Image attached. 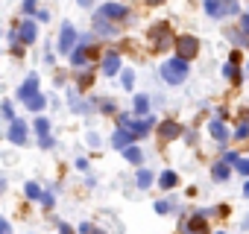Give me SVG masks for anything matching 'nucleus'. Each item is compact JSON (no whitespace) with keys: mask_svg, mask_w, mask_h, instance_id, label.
<instances>
[{"mask_svg":"<svg viewBox=\"0 0 249 234\" xmlns=\"http://www.w3.org/2000/svg\"><path fill=\"white\" fill-rule=\"evenodd\" d=\"M100 12H103V15H108L111 21H123V18L129 15V9L123 6V3H106V6H100Z\"/></svg>","mask_w":249,"mask_h":234,"instance_id":"16","label":"nucleus"},{"mask_svg":"<svg viewBox=\"0 0 249 234\" xmlns=\"http://www.w3.org/2000/svg\"><path fill=\"white\" fill-rule=\"evenodd\" d=\"M24 105H27L30 111H41V108L47 105V100H44V94H36V97H30V100H27Z\"/></svg>","mask_w":249,"mask_h":234,"instance_id":"21","label":"nucleus"},{"mask_svg":"<svg viewBox=\"0 0 249 234\" xmlns=\"http://www.w3.org/2000/svg\"><path fill=\"white\" fill-rule=\"evenodd\" d=\"M240 27H243V33H249V15H246V18L240 21Z\"/></svg>","mask_w":249,"mask_h":234,"instance_id":"40","label":"nucleus"},{"mask_svg":"<svg viewBox=\"0 0 249 234\" xmlns=\"http://www.w3.org/2000/svg\"><path fill=\"white\" fill-rule=\"evenodd\" d=\"M117 126L129 129V132H135V135L141 138V135H147V132L153 129V120H150V117H144V120H132L129 114H117Z\"/></svg>","mask_w":249,"mask_h":234,"instance_id":"4","label":"nucleus"},{"mask_svg":"<svg viewBox=\"0 0 249 234\" xmlns=\"http://www.w3.org/2000/svg\"><path fill=\"white\" fill-rule=\"evenodd\" d=\"M9 141L18 144V147L27 141V123H24V120H12V123H9Z\"/></svg>","mask_w":249,"mask_h":234,"instance_id":"15","label":"nucleus"},{"mask_svg":"<svg viewBox=\"0 0 249 234\" xmlns=\"http://www.w3.org/2000/svg\"><path fill=\"white\" fill-rule=\"evenodd\" d=\"M59 234H73V231H71V225H59Z\"/></svg>","mask_w":249,"mask_h":234,"instance_id":"39","label":"nucleus"},{"mask_svg":"<svg viewBox=\"0 0 249 234\" xmlns=\"http://www.w3.org/2000/svg\"><path fill=\"white\" fill-rule=\"evenodd\" d=\"M246 135H249V123L243 120V123H240V126L234 129V138H246Z\"/></svg>","mask_w":249,"mask_h":234,"instance_id":"29","label":"nucleus"},{"mask_svg":"<svg viewBox=\"0 0 249 234\" xmlns=\"http://www.w3.org/2000/svg\"><path fill=\"white\" fill-rule=\"evenodd\" d=\"M24 12H27V15L36 12V0H24Z\"/></svg>","mask_w":249,"mask_h":234,"instance_id":"35","label":"nucleus"},{"mask_svg":"<svg viewBox=\"0 0 249 234\" xmlns=\"http://www.w3.org/2000/svg\"><path fill=\"white\" fill-rule=\"evenodd\" d=\"M94 234H103V231H94Z\"/></svg>","mask_w":249,"mask_h":234,"instance_id":"44","label":"nucleus"},{"mask_svg":"<svg viewBox=\"0 0 249 234\" xmlns=\"http://www.w3.org/2000/svg\"><path fill=\"white\" fill-rule=\"evenodd\" d=\"M229 38H231L234 44H243V35H240V33H234V30H229Z\"/></svg>","mask_w":249,"mask_h":234,"instance_id":"36","label":"nucleus"},{"mask_svg":"<svg viewBox=\"0 0 249 234\" xmlns=\"http://www.w3.org/2000/svg\"><path fill=\"white\" fill-rule=\"evenodd\" d=\"M27 196H30V199H41L44 193H41V187H38L36 182H30V184H27Z\"/></svg>","mask_w":249,"mask_h":234,"instance_id":"27","label":"nucleus"},{"mask_svg":"<svg viewBox=\"0 0 249 234\" xmlns=\"http://www.w3.org/2000/svg\"><path fill=\"white\" fill-rule=\"evenodd\" d=\"M161 79H164L167 85H182V82L188 79V59H182V56L167 59V62L161 65Z\"/></svg>","mask_w":249,"mask_h":234,"instance_id":"1","label":"nucleus"},{"mask_svg":"<svg viewBox=\"0 0 249 234\" xmlns=\"http://www.w3.org/2000/svg\"><path fill=\"white\" fill-rule=\"evenodd\" d=\"M132 141H138V135L129 132V129H123V126H117L114 135H111V147H114V150H129Z\"/></svg>","mask_w":249,"mask_h":234,"instance_id":"9","label":"nucleus"},{"mask_svg":"<svg viewBox=\"0 0 249 234\" xmlns=\"http://www.w3.org/2000/svg\"><path fill=\"white\" fill-rule=\"evenodd\" d=\"M170 208H173L170 202H156V211H159V214H170Z\"/></svg>","mask_w":249,"mask_h":234,"instance_id":"34","label":"nucleus"},{"mask_svg":"<svg viewBox=\"0 0 249 234\" xmlns=\"http://www.w3.org/2000/svg\"><path fill=\"white\" fill-rule=\"evenodd\" d=\"M237 173L249 176V158H240V161H237Z\"/></svg>","mask_w":249,"mask_h":234,"instance_id":"32","label":"nucleus"},{"mask_svg":"<svg viewBox=\"0 0 249 234\" xmlns=\"http://www.w3.org/2000/svg\"><path fill=\"white\" fill-rule=\"evenodd\" d=\"M3 117H6L9 123L15 120V111H12V102H3Z\"/></svg>","mask_w":249,"mask_h":234,"instance_id":"30","label":"nucleus"},{"mask_svg":"<svg viewBox=\"0 0 249 234\" xmlns=\"http://www.w3.org/2000/svg\"><path fill=\"white\" fill-rule=\"evenodd\" d=\"M76 3H79V6H91V3H94V0H76Z\"/></svg>","mask_w":249,"mask_h":234,"instance_id":"41","label":"nucleus"},{"mask_svg":"<svg viewBox=\"0 0 249 234\" xmlns=\"http://www.w3.org/2000/svg\"><path fill=\"white\" fill-rule=\"evenodd\" d=\"M150 44H153V50H167V47H173L176 41H173V33H170V24H153L150 27Z\"/></svg>","mask_w":249,"mask_h":234,"instance_id":"2","label":"nucleus"},{"mask_svg":"<svg viewBox=\"0 0 249 234\" xmlns=\"http://www.w3.org/2000/svg\"><path fill=\"white\" fill-rule=\"evenodd\" d=\"M205 217H208V211H196L194 217L185 219L182 231H185V234H208V222H205Z\"/></svg>","mask_w":249,"mask_h":234,"instance_id":"5","label":"nucleus"},{"mask_svg":"<svg viewBox=\"0 0 249 234\" xmlns=\"http://www.w3.org/2000/svg\"><path fill=\"white\" fill-rule=\"evenodd\" d=\"M0 234H12V228H9V222H6V219L0 222Z\"/></svg>","mask_w":249,"mask_h":234,"instance_id":"38","label":"nucleus"},{"mask_svg":"<svg viewBox=\"0 0 249 234\" xmlns=\"http://www.w3.org/2000/svg\"><path fill=\"white\" fill-rule=\"evenodd\" d=\"M150 184H153V173H150V170H141V173H138V187L147 190Z\"/></svg>","mask_w":249,"mask_h":234,"instance_id":"25","label":"nucleus"},{"mask_svg":"<svg viewBox=\"0 0 249 234\" xmlns=\"http://www.w3.org/2000/svg\"><path fill=\"white\" fill-rule=\"evenodd\" d=\"M229 167H231V164L220 161V164H214V167H211V176H214L217 182H226V179H229Z\"/></svg>","mask_w":249,"mask_h":234,"instance_id":"20","label":"nucleus"},{"mask_svg":"<svg viewBox=\"0 0 249 234\" xmlns=\"http://www.w3.org/2000/svg\"><path fill=\"white\" fill-rule=\"evenodd\" d=\"M100 70H103L106 76H114V73L120 70V53H117V50H108V53L103 56V65H100Z\"/></svg>","mask_w":249,"mask_h":234,"instance_id":"10","label":"nucleus"},{"mask_svg":"<svg viewBox=\"0 0 249 234\" xmlns=\"http://www.w3.org/2000/svg\"><path fill=\"white\" fill-rule=\"evenodd\" d=\"M36 132H38V144L44 147V150H50L53 147V138H50V123H47V117H38V120H36Z\"/></svg>","mask_w":249,"mask_h":234,"instance_id":"12","label":"nucleus"},{"mask_svg":"<svg viewBox=\"0 0 249 234\" xmlns=\"http://www.w3.org/2000/svg\"><path fill=\"white\" fill-rule=\"evenodd\" d=\"M85 59H88V38H85V41L71 53V62H73V65H85Z\"/></svg>","mask_w":249,"mask_h":234,"instance_id":"18","label":"nucleus"},{"mask_svg":"<svg viewBox=\"0 0 249 234\" xmlns=\"http://www.w3.org/2000/svg\"><path fill=\"white\" fill-rule=\"evenodd\" d=\"M179 135H182V126H179L176 120H164V123L159 126V138H161V141H176Z\"/></svg>","mask_w":249,"mask_h":234,"instance_id":"11","label":"nucleus"},{"mask_svg":"<svg viewBox=\"0 0 249 234\" xmlns=\"http://www.w3.org/2000/svg\"><path fill=\"white\" fill-rule=\"evenodd\" d=\"M73 44H76V30H73L71 24H65V27H62V35H59V53H62V56H71V53L76 50Z\"/></svg>","mask_w":249,"mask_h":234,"instance_id":"8","label":"nucleus"},{"mask_svg":"<svg viewBox=\"0 0 249 234\" xmlns=\"http://www.w3.org/2000/svg\"><path fill=\"white\" fill-rule=\"evenodd\" d=\"M94 33H100V35H117V21H111L108 15H103L100 9H97V15H94Z\"/></svg>","mask_w":249,"mask_h":234,"instance_id":"7","label":"nucleus"},{"mask_svg":"<svg viewBox=\"0 0 249 234\" xmlns=\"http://www.w3.org/2000/svg\"><path fill=\"white\" fill-rule=\"evenodd\" d=\"M91 70H94V67H88L85 73H79V88H88V85L94 82V73H91Z\"/></svg>","mask_w":249,"mask_h":234,"instance_id":"26","label":"nucleus"},{"mask_svg":"<svg viewBox=\"0 0 249 234\" xmlns=\"http://www.w3.org/2000/svg\"><path fill=\"white\" fill-rule=\"evenodd\" d=\"M18 35H21V41H24V44H33V41H36V35H38L36 21H33V18H24V24L18 27Z\"/></svg>","mask_w":249,"mask_h":234,"instance_id":"13","label":"nucleus"},{"mask_svg":"<svg viewBox=\"0 0 249 234\" xmlns=\"http://www.w3.org/2000/svg\"><path fill=\"white\" fill-rule=\"evenodd\" d=\"M123 155H126L132 164H141V161H144V152H141L138 147H129V150H123Z\"/></svg>","mask_w":249,"mask_h":234,"instance_id":"22","label":"nucleus"},{"mask_svg":"<svg viewBox=\"0 0 249 234\" xmlns=\"http://www.w3.org/2000/svg\"><path fill=\"white\" fill-rule=\"evenodd\" d=\"M120 82H123V88H132V85H135V73H132V70H123Z\"/></svg>","mask_w":249,"mask_h":234,"instance_id":"28","label":"nucleus"},{"mask_svg":"<svg viewBox=\"0 0 249 234\" xmlns=\"http://www.w3.org/2000/svg\"><path fill=\"white\" fill-rule=\"evenodd\" d=\"M147 108H150V100H147L144 94H138V97H135V111H138L141 117H147Z\"/></svg>","mask_w":249,"mask_h":234,"instance_id":"23","label":"nucleus"},{"mask_svg":"<svg viewBox=\"0 0 249 234\" xmlns=\"http://www.w3.org/2000/svg\"><path fill=\"white\" fill-rule=\"evenodd\" d=\"M147 3H150V6H159V3H161V0H147Z\"/></svg>","mask_w":249,"mask_h":234,"instance_id":"43","label":"nucleus"},{"mask_svg":"<svg viewBox=\"0 0 249 234\" xmlns=\"http://www.w3.org/2000/svg\"><path fill=\"white\" fill-rule=\"evenodd\" d=\"M97 105H100V108H103V111H108V114H111V111H114V102H111V100H100V102H97Z\"/></svg>","mask_w":249,"mask_h":234,"instance_id":"33","label":"nucleus"},{"mask_svg":"<svg viewBox=\"0 0 249 234\" xmlns=\"http://www.w3.org/2000/svg\"><path fill=\"white\" fill-rule=\"evenodd\" d=\"M202 9L211 15V18H226V15H237V0H205Z\"/></svg>","mask_w":249,"mask_h":234,"instance_id":"3","label":"nucleus"},{"mask_svg":"<svg viewBox=\"0 0 249 234\" xmlns=\"http://www.w3.org/2000/svg\"><path fill=\"white\" fill-rule=\"evenodd\" d=\"M208 132H211V138H214L217 144H226V141H229V129H226V123L220 120V117L208 123Z\"/></svg>","mask_w":249,"mask_h":234,"instance_id":"17","label":"nucleus"},{"mask_svg":"<svg viewBox=\"0 0 249 234\" xmlns=\"http://www.w3.org/2000/svg\"><path fill=\"white\" fill-rule=\"evenodd\" d=\"M176 50H179L182 59L191 62V59L199 53V41H196V35H179V38H176Z\"/></svg>","mask_w":249,"mask_h":234,"instance_id":"6","label":"nucleus"},{"mask_svg":"<svg viewBox=\"0 0 249 234\" xmlns=\"http://www.w3.org/2000/svg\"><path fill=\"white\" fill-rule=\"evenodd\" d=\"M223 73H226V79H234V82H240V73H237V62H229V65L223 67Z\"/></svg>","mask_w":249,"mask_h":234,"instance_id":"24","label":"nucleus"},{"mask_svg":"<svg viewBox=\"0 0 249 234\" xmlns=\"http://www.w3.org/2000/svg\"><path fill=\"white\" fill-rule=\"evenodd\" d=\"M36 94H38V76H36V73H30V76H27V82H24V85H21V91H18V100H24V102H27V100H30V97H36Z\"/></svg>","mask_w":249,"mask_h":234,"instance_id":"14","label":"nucleus"},{"mask_svg":"<svg viewBox=\"0 0 249 234\" xmlns=\"http://www.w3.org/2000/svg\"><path fill=\"white\" fill-rule=\"evenodd\" d=\"M41 202H44V208H53V193H50V190H47V193H44V196H41Z\"/></svg>","mask_w":249,"mask_h":234,"instance_id":"37","label":"nucleus"},{"mask_svg":"<svg viewBox=\"0 0 249 234\" xmlns=\"http://www.w3.org/2000/svg\"><path fill=\"white\" fill-rule=\"evenodd\" d=\"M243 196H249V182H246V184H243Z\"/></svg>","mask_w":249,"mask_h":234,"instance_id":"42","label":"nucleus"},{"mask_svg":"<svg viewBox=\"0 0 249 234\" xmlns=\"http://www.w3.org/2000/svg\"><path fill=\"white\" fill-rule=\"evenodd\" d=\"M226 164H231V167H237V161H240V155L237 152H226V158H223Z\"/></svg>","mask_w":249,"mask_h":234,"instance_id":"31","label":"nucleus"},{"mask_svg":"<svg viewBox=\"0 0 249 234\" xmlns=\"http://www.w3.org/2000/svg\"><path fill=\"white\" fill-rule=\"evenodd\" d=\"M159 184H161L164 190H170V187H176V184H179V176H176L173 170H164V173L159 176Z\"/></svg>","mask_w":249,"mask_h":234,"instance_id":"19","label":"nucleus"}]
</instances>
